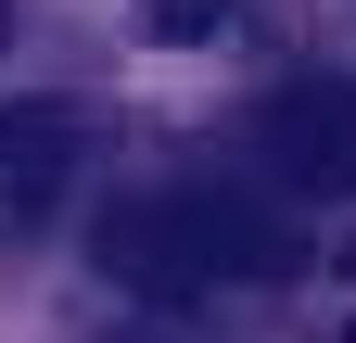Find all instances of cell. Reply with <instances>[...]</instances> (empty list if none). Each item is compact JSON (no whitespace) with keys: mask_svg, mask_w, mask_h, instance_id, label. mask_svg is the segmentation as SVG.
I'll use <instances>...</instances> for the list:
<instances>
[{"mask_svg":"<svg viewBox=\"0 0 356 343\" xmlns=\"http://www.w3.org/2000/svg\"><path fill=\"white\" fill-rule=\"evenodd\" d=\"M127 13H140L153 38H216V26L242 13V0H127Z\"/></svg>","mask_w":356,"mask_h":343,"instance_id":"4","label":"cell"},{"mask_svg":"<svg viewBox=\"0 0 356 343\" xmlns=\"http://www.w3.org/2000/svg\"><path fill=\"white\" fill-rule=\"evenodd\" d=\"M89 254H102L115 292H153V306H204V292H267L305 267V229L280 217V191L254 178H153L115 191L89 217Z\"/></svg>","mask_w":356,"mask_h":343,"instance_id":"1","label":"cell"},{"mask_svg":"<svg viewBox=\"0 0 356 343\" xmlns=\"http://www.w3.org/2000/svg\"><path fill=\"white\" fill-rule=\"evenodd\" d=\"M242 153H254V191L280 203H356V76H280Z\"/></svg>","mask_w":356,"mask_h":343,"instance_id":"2","label":"cell"},{"mask_svg":"<svg viewBox=\"0 0 356 343\" xmlns=\"http://www.w3.org/2000/svg\"><path fill=\"white\" fill-rule=\"evenodd\" d=\"M89 178V115L76 102H0V242H38Z\"/></svg>","mask_w":356,"mask_h":343,"instance_id":"3","label":"cell"}]
</instances>
